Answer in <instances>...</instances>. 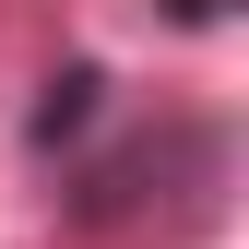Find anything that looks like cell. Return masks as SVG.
Listing matches in <instances>:
<instances>
[{"label": "cell", "mask_w": 249, "mask_h": 249, "mask_svg": "<svg viewBox=\"0 0 249 249\" xmlns=\"http://www.w3.org/2000/svg\"><path fill=\"white\" fill-rule=\"evenodd\" d=\"M226 12H237V0H166V24H190V36H213Z\"/></svg>", "instance_id": "obj_3"}, {"label": "cell", "mask_w": 249, "mask_h": 249, "mask_svg": "<svg viewBox=\"0 0 249 249\" xmlns=\"http://www.w3.org/2000/svg\"><path fill=\"white\" fill-rule=\"evenodd\" d=\"M95 95H107V71H95V59H71V71L48 83V107H36V154H59V142H71L83 119H95Z\"/></svg>", "instance_id": "obj_2"}, {"label": "cell", "mask_w": 249, "mask_h": 249, "mask_svg": "<svg viewBox=\"0 0 249 249\" xmlns=\"http://www.w3.org/2000/svg\"><path fill=\"white\" fill-rule=\"evenodd\" d=\"M213 178H226V142H213L202 119H154V131H131L119 154H95V166L71 178V237H119L154 202H202Z\"/></svg>", "instance_id": "obj_1"}]
</instances>
